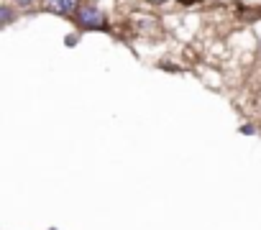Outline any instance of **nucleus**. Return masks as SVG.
Returning <instances> with one entry per match:
<instances>
[{"mask_svg": "<svg viewBox=\"0 0 261 230\" xmlns=\"http://www.w3.org/2000/svg\"><path fill=\"white\" fill-rule=\"evenodd\" d=\"M74 21H77V26H80L82 31H102V28L108 26L105 13H102L97 6H92V3H82L80 11L74 13Z\"/></svg>", "mask_w": 261, "mask_h": 230, "instance_id": "obj_1", "label": "nucleus"}, {"mask_svg": "<svg viewBox=\"0 0 261 230\" xmlns=\"http://www.w3.org/2000/svg\"><path fill=\"white\" fill-rule=\"evenodd\" d=\"M80 6H82L80 0H44L41 3V8L54 13V16H72L80 11Z\"/></svg>", "mask_w": 261, "mask_h": 230, "instance_id": "obj_2", "label": "nucleus"}, {"mask_svg": "<svg viewBox=\"0 0 261 230\" xmlns=\"http://www.w3.org/2000/svg\"><path fill=\"white\" fill-rule=\"evenodd\" d=\"M13 11H11V6H0V23L3 26H8V23H13Z\"/></svg>", "mask_w": 261, "mask_h": 230, "instance_id": "obj_3", "label": "nucleus"}, {"mask_svg": "<svg viewBox=\"0 0 261 230\" xmlns=\"http://www.w3.org/2000/svg\"><path fill=\"white\" fill-rule=\"evenodd\" d=\"M16 6H18V8H31L34 0H16Z\"/></svg>", "mask_w": 261, "mask_h": 230, "instance_id": "obj_4", "label": "nucleus"}, {"mask_svg": "<svg viewBox=\"0 0 261 230\" xmlns=\"http://www.w3.org/2000/svg\"><path fill=\"white\" fill-rule=\"evenodd\" d=\"M146 3H154L156 6V3H164V0H146Z\"/></svg>", "mask_w": 261, "mask_h": 230, "instance_id": "obj_5", "label": "nucleus"}, {"mask_svg": "<svg viewBox=\"0 0 261 230\" xmlns=\"http://www.w3.org/2000/svg\"><path fill=\"white\" fill-rule=\"evenodd\" d=\"M51 230H57V227H51Z\"/></svg>", "mask_w": 261, "mask_h": 230, "instance_id": "obj_6", "label": "nucleus"}]
</instances>
